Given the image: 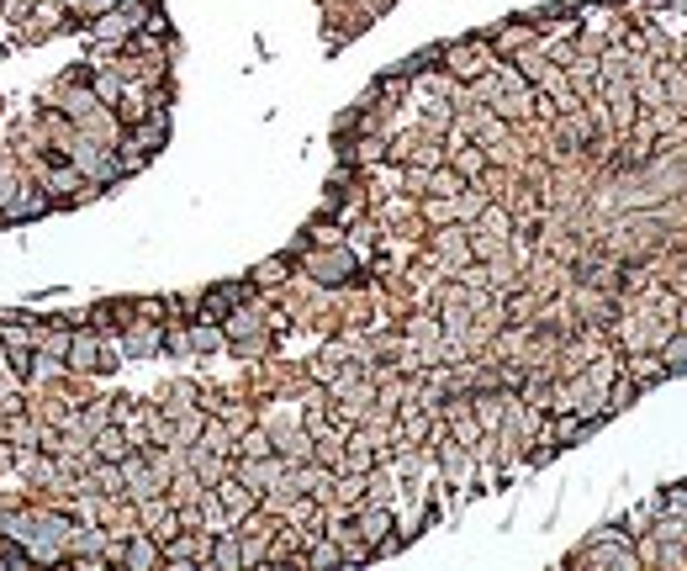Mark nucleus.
<instances>
[{
	"instance_id": "1",
	"label": "nucleus",
	"mask_w": 687,
	"mask_h": 571,
	"mask_svg": "<svg viewBox=\"0 0 687 571\" xmlns=\"http://www.w3.org/2000/svg\"><path fill=\"white\" fill-rule=\"evenodd\" d=\"M69 164H74L85 180H117V175H122V164L111 159L101 143H90V138H74V143H69Z\"/></svg>"
},
{
	"instance_id": "2",
	"label": "nucleus",
	"mask_w": 687,
	"mask_h": 571,
	"mask_svg": "<svg viewBox=\"0 0 687 571\" xmlns=\"http://www.w3.org/2000/svg\"><path fill=\"white\" fill-rule=\"evenodd\" d=\"M487 64H492V53H487V43H481V38H471V43H455V48H450V69H455L460 80H476Z\"/></svg>"
},
{
	"instance_id": "3",
	"label": "nucleus",
	"mask_w": 687,
	"mask_h": 571,
	"mask_svg": "<svg viewBox=\"0 0 687 571\" xmlns=\"http://www.w3.org/2000/svg\"><path fill=\"white\" fill-rule=\"evenodd\" d=\"M64 360L74 365V371H96V365H117V360H111L106 349H101V339H96V334H74Z\"/></svg>"
},
{
	"instance_id": "4",
	"label": "nucleus",
	"mask_w": 687,
	"mask_h": 571,
	"mask_svg": "<svg viewBox=\"0 0 687 571\" xmlns=\"http://www.w3.org/2000/svg\"><path fill=\"white\" fill-rule=\"evenodd\" d=\"M43 186H48L53 201H59V196H80V191H85V175L74 170V164H64V170H59V164H48V170H43Z\"/></svg>"
},
{
	"instance_id": "5",
	"label": "nucleus",
	"mask_w": 687,
	"mask_h": 571,
	"mask_svg": "<svg viewBox=\"0 0 687 571\" xmlns=\"http://www.w3.org/2000/svg\"><path fill=\"white\" fill-rule=\"evenodd\" d=\"M360 534H365L376 550H397V540H392V513H386V508H370L365 519H360Z\"/></svg>"
},
{
	"instance_id": "6",
	"label": "nucleus",
	"mask_w": 687,
	"mask_h": 571,
	"mask_svg": "<svg viewBox=\"0 0 687 571\" xmlns=\"http://www.w3.org/2000/svg\"><path fill=\"white\" fill-rule=\"evenodd\" d=\"M122 482H127V487H133L138 497H154V492H159V476H154V471H148V466H143V460H138V455H122Z\"/></svg>"
},
{
	"instance_id": "7",
	"label": "nucleus",
	"mask_w": 687,
	"mask_h": 571,
	"mask_svg": "<svg viewBox=\"0 0 687 571\" xmlns=\"http://www.w3.org/2000/svg\"><path fill=\"white\" fill-rule=\"evenodd\" d=\"M90 445H96V455H101V460H122V455H133V439H127V434H117V429H111V423H101Z\"/></svg>"
},
{
	"instance_id": "8",
	"label": "nucleus",
	"mask_w": 687,
	"mask_h": 571,
	"mask_svg": "<svg viewBox=\"0 0 687 571\" xmlns=\"http://www.w3.org/2000/svg\"><path fill=\"white\" fill-rule=\"evenodd\" d=\"M32 534H37V513H0V540L27 545Z\"/></svg>"
},
{
	"instance_id": "9",
	"label": "nucleus",
	"mask_w": 687,
	"mask_h": 571,
	"mask_svg": "<svg viewBox=\"0 0 687 571\" xmlns=\"http://www.w3.org/2000/svg\"><path fill=\"white\" fill-rule=\"evenodd\" d=\"M32 349L37 355H69V334H59V328H32Z\"/></svg>"
},
{
	"instance_id": "10",
	"label": "nucleus",
	"mask_w": 687,
	"mask_h": 571,
	"mask_svg": "<svg viewBox=\"0 0 687 571\" xmlns=\"http://www.w3.org/2000/svg\"><path fill=\"white\" fill-rule=\"evenodd\" d=\"M117 556H122L127 566H154V561H164V556H159V545H154V540H133V545H122V550H117Z\"/></svg>"
},
{
	"instance_id": "11",
	"label": "nucleus",
	"mask_w": 687,
	"mask_h": 571,
	"mask_svg": "<svg viewBox=\"0 0 687 571\" xmlns=\"http://www.w3.org/2000/svg\"><path fill=\"white\" fill-rule=\"evenodd\" d=\"M217 503L228 508V513H249L254 508V492H244L238 482H222V492H217Z\"/></svg>"
},
{
	"instance_id": "12",
	"label": "nucleus",
	"mask_w": 687,
	"mask_h": 571,
	"mask_svg": "<svg viewBox=\"0 0 687 571\" xmlns=\"http://www.w3.org/2000/svg\"><path fill=\"white\" fill-rule=\"evenodd\" d=\"M90 112H96V90H69V101H64V117H69V122H85Z\"/></svg>"
},
{
	"instance_id": "13",
	"label": "nucleus",
	"mask_w": 687,
	"mask_h": 571,
	"mask_svg": "<svg viewBox=\"0 0 687 571\" xmlns=\"http://www.w3.org/2000/svg\"><path fill=\"white\" fill-rule=\"evenodd\" d=\"M212 561H217L222 571H238V566H244V550H238V540H228V534H222V540L212 545Z\"/></svg>"
},
{
	"instance_id": "14",
	"label": "nucleus",
	"mask_w": 687,
	"mask_h": 571,
	"mask_svg": "<svg viewBox=\"0 0 687 571\" xmlns=\"http://www.w3.org/2000/svg\"><path fill=\"white\" fill-rule=\"evenodd\" d=\"M312 270H318L323 281H344V270H349V254H328V260H312Z\"/></svg>"
},
{
	"instance_id": "15",
	"label": "nucleus",
	"mask_w": 687,
	"mask_h": 571,
	"mask_svg": "<svg viewBox=\"0 0 687 571\" xmlns=\"http://www.w3.org/2000/svg\"><path fill=\"white\" fill-rule=\"evenodd\" d=\"M90 90H96V101L111 106V101L122 96V80H117V75H96V80H90Z\"/></svg>"
},
{
	"instance_id": "16",
	"label": "nucleus",
	"mask_w": 687,
	"mask_h": 571,
	"mask_svg": "<svg viewBox=\"0 0 687 571\" xmlns=\"http://www.w3.org/2000/svg\"><path fill=\"white\" fill-rule=\"evenodd\" d=\"M307 561H312V566H339V561H344V550L323 540V545H312V550H307Z\"/></svg>"
},
{
	"instance_id": "17",
	"label": "nucleus",
	"mask_w": 687,
	"mask_h": 571,
	"mask_svg": "<svg viewBox=\"0 0 687 571\" xmlns=\"http://www.w3.org/2000/svg\"><path fill=\"white\" fill-rule=\"evenodd\" d=\"M281 275H286V260H265V265L254 270V281H259V286H275Z\"/></svg>"
},
{
	"instance_id": "18",
	"label": "nucleus",
	"mask_w": 687,
	"mask_h": 571,
	"mask_svg": "<svg viewBox=\"0 0 687 571\" xmlns=\"http://www.w3.org/2000/svg\"><path fill=\"white\" fill-rule=\"evenodd\" d=\"M244 482H281V466H244Z\"/></svg>"
},
{
	"instance_id": "19",
	"label": "nucleus",
	"mask_w": 687,
	"mask_h": 571,
	"mask_svg": "<svg viewBox=\"0 0 687 571\" xmlns=\"http://www.w3.org/2000/svg\"><path fill=\"white\" fill-rule=\"evenodd\" d=\"M429 186H434L439 196H455V191H460V170H444V175H434Z\"/></svg>"
},
{
	"instance_id": "20",
	"label": "nucleus",
	"mask_w": 687,
	"mask_h": 571,
	"mask_svg": "<svg viewBox=\"0 0 687 571\" xmlns=\"http://www.w3.org/2000/svg\"><path fill=\"white\" fill-rule=\"evenodd\" d=\"M16 191H22V186H16V175H11V170H0V212H6L11 201H16Z\"/></svg>"
},
{
	"instance_id": "21",
	"label": "nucleus",
	"mask_w": 687,
	"mask_h": 571,
	"mask_svg": "<svg viewBox=\"0 0 687 571\" xmlns=\"http://www.w3.org/2000/svg\"><path fill=\"white\" fill-rule=\"evenodd\" d=\"M529 43V27H508V32H497V48H524Z\"/></svg>"
},
{
	"instance_id": "22",
	"label": "nucleus",
	"mask_w": 687,
	"mask_h": 571,
	"mask_svg": "<svg viewBox=\"0 0 687 571\" xmlns=\"http://www.w3.org/2000/svg\"><path fill=\"white\" fill-rule=\"evenodd\" d=\"M582 434V418H555V429H550V439H577Z\"/></svg>"
},
{
	"instance_id": "23",
	"label": "nucleus",
	"mask_w": 687,
	"mask_h": 571,
	"mask_svg": "<svg viewBox=\"0 0 687 571\" xmlns=\"http://www.w3.org/2000/svg\"><path fill=\"white\" fill-rule=\"evenodd\" d=\"M666 371H687V339H677L666 349Z\"/></svg>"
},
{
	"instance_id": "24",
	"label": "nucleus",
	"mask_w": 687,
	"mask_h": 571,
	"mask_svg": "<svg viewBox=\"0 0 687 571\" xmlns=\"http://www.w3.org/2000/svg\"><path fill=\"white\" fill-rule=\"evenodd\" d=\"M191 344H196V349H217V344H222V334H217V328H207V323H201L196 334H191Z\"/></svg>"
},
{
	"instance_id": "25",
	"label": "nucleus",
	"mask_w": 687,
	"mask_h": 571,
	"mask_svg": "<svg viewBox=\"0 0 687 571\" xmlns=\"http://www.w3.org/2000/svg\"><path fill=\"white\" fill-rule=\"evenodd\" d=\"M455 164H460V175H481V154H476V149H460Z\"/></svg>"
},
{
	"instance_id": "26",
	"label": "nucleus",
	"mask_w": 687,
	"mask_h": 571,
	"mask_svg": "<svg viewBox=\"0 0 687 571\" xmlns=\"http://www.w3.org/2000/svg\"><path fill=\"white\" fill-rule=\"evenodd\" d=\"M111 6H122V0H80V11H85V16H106Z\"/></svg>"
},
{
	"instance_id": "27",
	"label": "nucleus",
	"mask_w": 687,
	"mask_h": 571,
	"mask_svg": "<svg viewBox=\"0 0 687 571\" xmlns=\"http://www.w3.org/2000/svg\"><path fill=\"white\" fill-rule=\"evenodd\" d=\"M265 450H270V439H265V434H249V439H244V455H254V460H259Z\"/></svg>"
},
{
	"instance_id": "28",
	"label": "nucleus",
	"mask_w": 687,
	"mask_h": 571,
	"mask_svg": "<svg viewBox=\"0 0 687 571\" xmlns=\"http://www.w3.org/2000/svg\"><path fill=\"white\" fill-rule=\"evenodd\" d=\"M16 408V381H0V413Z\"/></svg>"
},
{
	"instance_id": "29",
	"label": "nucleus",
	"mask_w": 687,
	"mask_h": 571,
	"mask_svg": "<svg viewBox=\"0 0 687 571\" xmlns=\"http://www.w3.org/2000/svg\"><path fill=\"white\" fill-rule=\"evenodd\" d=\"M101 545H106V534H96V529L80 534V550H101Z\"/></svg>"
},
{
	"instance_id": "30",
	"label": "nucleus",
	"mask_w": 687,
	"mask_h": 571,
	"mask_svg": "<svg viewBox=\"0 0 687 571\" xmlns=\"http://www.w3.org/2000/svg\"><path fill=\"white\" fill-rule=\"evenodd\" d=\"M487 228H492V233H508V217H503V212L492 207V212H487Z\"/></svg>"
},
{
	"instance_id": "31",
	"label": "nucleus",
	"mask_w": 687,
	"mask_h": 571,
	"mask_svg": "<svg viewBox=\"0 0 687 571\" xmlns=\"http://www.w3.org/2000/svg\"><path fill=\"white\" fill-rule=\"evenodd\" d=\"M64 6H80V0H64Z\"/></svg>"
},
{
	"instance_id": "32",
	"label": "nucleus",
	"mask_w": 687,
	"mask_h": 571,
	"mask_svg": "<svg viewBox=\"0 0 687 571\" xmlns=\"http://www.w3.org/2000/svg\"><path fill=\"white\" fill-rule=\"evenodd\" d=\"M0 223H6V212H0Z\"/></svg>"
}]
</instances>
